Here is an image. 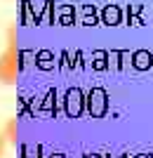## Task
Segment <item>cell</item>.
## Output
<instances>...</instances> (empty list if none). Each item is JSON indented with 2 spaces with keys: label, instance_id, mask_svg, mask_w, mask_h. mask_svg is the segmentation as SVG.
Here are the masks:
<instances>
[{
  "label": "cell",
  "instance_id": "3957f363",
  "mask_svg": "<svg viewBox=\"0 0 153 158\" xmlns=\"http://www.w3.org/2000/svg\"><path fill=\"white\" fill-rule=\"evenodd\" d=\"M83 109H85V97H83V92H80L78 87L68 90V94H66V113L71 118H78L80 113H83Z\"/></svg>",
  "mask_w": 153,
  "mask_h": 158
},
{
  "label": "cell",
  "instance_id": "6da1fadb",
  "mask_svg": "<svg viewBox=\"0 0 153 158\" xmlns=\"http://www.w3.org/2000/svg\"><path fill=\"white\" fill-rule=\"evenodd\" d=\"M21 69V54L17 47V31H7V45L0 52V85H12Z\"/></svg>",
  "mask_w": 153,
  "mask_h": 158
},
{
  "label": "cell",
  "instance_id": "277c9868",
  "mask_svg": "<svg viewBox=\"0 0 153 158\" xmlns=\"http://www.w3.org/2000/svg\"><path fill=\"white\" fill-rule=\"evenodd\" d=\"M17 132H19V125H17V118L7 120L5 132H2V139H5V142H17Z\"/></svg>",
  "mask_w": 153,
  "mask_h": 158
},
{
  "label": "cell",
  "instance_id": "5b68a950",
  "mask_svg": "<svg viewBox=\"0 0 153 158\" xmlns=\"http://www.w3.org/2000/svg\"><path fill=\"white\" fill-rule=\"evenodd\" d=\"M104 21H106V24H111V26H115V24H118L120 21V10L118 7H106V10H104Z\"/></svg>",
  "mask_w": 153,
  "mask_h": 158
},
{
  "label": "cell",
  "instance_id": "8992f818",
  "mask_svg": "<svg viewBox=\"0 0 153 158\" xmlns=\"http://www.w3.org/2000/svg\"><path fill=\"white\" fill-rule=\"evenodd\" d=\"M5 146H7V142L2 139V135H0V158L5 156Z\"/></svg>",
  "mask_w": 153,
  "mask_h": 158
},
{
  "label": "cell",
  "instance_id": "7a4b0ae2",
  "mask_svg": "<svg viewBox=\"0 0 153 158\" xmlns=\"http://www.w3.org/2000/svg\"><path fill=\"white\" fill-rule=\"evenodd\" d=\"M85 109H87V113H90L92 118H101V116L108 111V94H106V90L94 87L92 92L87 94V99H85Z\"/></svg>",
  "mask_w": 153,
  "mask_h": 158
}]
</instances>
